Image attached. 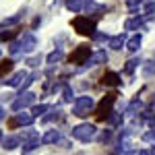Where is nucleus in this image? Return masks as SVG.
Masks as SVG:
<instances>
[{"label":"nucleus","mask_w":155,"mask_h":155,"mask_svg":"<svg viewBox=\"0 0 155 155\" xmlns=\"http://www.w3.org/2000/svg\"><path fill=\"white\" fill-rule=\"evenodd\" d=\"M137 64H139V60H128V62H126V66H124V72H126V74H130V72L137 68Z\"/></svg>","instance_id":"22"},{"label":"nucleus","mask_w":155,"mask_h":155,"mask_svg":"<svg viewBox=\"0 0 155 155\" xmlns=\"http://www.w3.org/2000/svg\"><path fill=\"white\" fill-rule=\"evenodd\" d=\"M17 126H19L17 118H11V120H8V128H17Z\"/></svg>","instance_id":"30"},{"label":"nucleus","mask_w":155,"mask_h":155,"mask_svg":"<svg viewBox=\"0 0 155 155\" xmlns=\"http://www.w3.org/2000/svg\"><path fill=\"white\" fill-rule=\"evenodd\" d=\"M139 46H141V35H134L128 39V44H126V48L130 50V52H137L139 50Z\"/></svg>","instance_id":"15"},{"label":"nucleus","mask_w":155,"mask_h":155,"mask_svg":"<svg viewBox=\"0 0 155 155\" xmlns=\"http://www.w3.org/2000/svg\"><path fill=\"white\" fill-rule=\"evenodd\" d=\"M101 83L104 85H110V87H116V85H120V77L116 74V72H104V77H101Z\"/></svg>","instance_id":"8"},{"label":"nucleus","mask_w":155,"mask_h":155,"mask_svg":"<svg viewBox=\"0 0 155 155\" xmlns=\"http://www.w3.org/2000/svg\"><path fill=\"white\" fill-rule=\"evenodd\" d=\"M66 6H68L72 12H81L83 6H85V0H66Z\"/></svg>","instance_id":"11"},{"label":"nucleus","mask_w":155,"mask_h":155,"mask_svg":"<svg viewBox=\"0 0 155 155\" xmlns=\"http://www.w3.org/2000/svg\"><path fill=\"white\" fill-rule=\"evenodd\" d=\"M19 46H21L23 52H33L35 46H37V41H35V37L31 35V33H27V35H23V39L19 41Z\"/></svg>","instance_id":"7"},{"label":"nucleus","mask_w":155,"mask_h":155,"mask_svg":"<svg viewBox=\"0 0 155 155\" xmlns=\"http://www.w3.org/2000/svg\"><path fill=\"white\" fill-rule=\"evenodd\" d=\"M25 79H27V72H25V71H21V72H17V74H12L11 79H8V81H4V83H8L11 87H19V85L23 83Z\"/></svg>","instance_id":"10"},{"label":"nucleus","mask_w":155,"mask_h":155,"mask_svg":"<svg viewBox=\"0 0 155 155\" xmlns=\"http://www.w3.org/2000/svg\"><path fill=\"white\" fill-rule=\"evenodd\" d=\"M0 139H2V132H0Z\"/></svg>","instance_id":"34"},{"label":"nucleus","mask_w":155,"mask_h":155,"mask_svg":"<svg viewBox=\"0 0 155 155\" xmlns=\"http://www.w3.org/2000/svg\"><path fill=\"white\" fill-rule=\"evenodd\" d=\"M89 56H91L89 46H79V48L71 54V64H85V62L89 60Z\"/></svg>","instance_id":"5"},{"label":"nucleus","mask_w":155,"mask_h":155,"mask_svg":"<svg viewBox=\"0 0 155 155\" xmlns=\"http://www.w3.org/2000/svg\"><path fill=\"white\" fill-rule=\"evenodd\" d=\"M62 99L64 101H72V89L68 85H64V91H62Z\"/></svg>","instance_id":"23"},{"label":"nucleus","mask_w":155,"mask_h":155,"mask_svg":"<svg viewBox=\"0 0 155 155\" xmlns=\"http://www.w3.org/2000/svg\"><path fill=\"white\" fill-rule=\"evenodd\" d=\"M4 118V110H2V107H0V120Z\"/></svg>","instance_id":"33"},{"label":"nucleus","mask_w":155,"mask_h":155,"mask_svg":"<svg viewBox=\"0 0 155 155\" xmlns=\"http://www.w3.org/2000/svg\"><path fill=\"white\" fill-rule=\"evenodd\" d=\"M128 31H132V29H141L143 27V19H130V21H126V25H124Z\"/></svg>","instance_id":"16"},{"label":"nucleus","mask_w":155,"mask_h":155,"mask_svg":"<svg viewBox=\"0 0 155 155\" xmlns=\"http://www.w3.org/2000/svg\"><path fill=\"white\" fill-rule=\"evenodd\" d=\"M12 71V60H2L0 62V77L2 74H8Z\"/></svg>","instance_id":"17"},{"label":"nucleus","mask_w":155,"mask_h":155,"mask_svg":"<svg viewBox=\"0 0 155 155\" xmlns=\"http://www.w3.org/2000/svg\"><path fill=\"white\" fill-rule=\"evenodd\" d=\"M107 139H110V130H106L104 134H101V137H99V141H101V143H106Z\"/></svg>","instance_id":"31"},{"label":"nucleus","mask_w":155,"mask_h":155,"mask_svg":"<svg viewBox=\"0 0 155 155\" xmlns=\"http://www.w3.org/2000/svg\"><path fill=\"white\" fill-rule=\"evenodd\" d=\"M141 2H143V0H128V2H126V6H128V8H137V6H139V4H141Z\"/></svg>","instance_id":"27"},{"label":"nucleus","mask_w":155,"mask_h":155,"mask_svg":"<svg viewBox=\"0 0 155 155\" xmlns=\"http://www.w3.org/2000/svg\"><path fill=\"white\" fill-rule=\"evenodd\" d=\"M107 120H110L112 124H120V122H122V114H110Z\"/></svg>","instance_id":"25"},{"label":"nucleus","mask_w":155,"mask_h":155,"mask_svg":"<svg viewBox=\"0 0 155 155\" xmlns=\"http://www.w3.org/2000/svg\"><path fill=\"white\" fill-rule=\"evenodd\" d=\"M95 134H97V130H95V126H91V124H79V126L72 128V137L77 141H83V143L95 139Z\"/></svg>","instance_id":"3"},{"label":"nucleus","mask_w":155,"mask_h":155,"mask_svg":"<svg viewBox=\"0 0 155 155\" xmlns=\"http://www.w3.org/2000/svg\"><path fill=\"white\" fill-rule=\"evenodd\" d=\"M62 56H64V54H62V50H56V52H52V54H50L46 60H48V64H54V62L62 60Z\"/></svg>","instance_id":"18"},{"label":"nucleus","mask_w":155,"mask_h":155,"mask_svg":"<svg viewBox=\"0 0 155 155\" xmlns=\"http://www.w3.org/2000/svg\"><path fill=\"white\" fill-rule=\"evenodd\" d=\"M58 139H60L58 130H50V132H46V134H44V139H41V143H44V145H50V143H56Z\"/></svg>","instance_id":"12"},{"label":"nucleus","mask_w":155,"mask_h":155,"mask_svg":"<svg viewBox=\"0 0 155 155\" xmlns=\"http://www.w3.org/2000/svg\"><path fill=\"white\" fill-rule=\"evenodd\" d=\"M50 107L46 106V104H41V106H35L33 107V116H39V114H44V112H48Z\"/></svg>","instance_id":"24"},{"label":"nucleus","mask_w":155,"mask_h":155,"mask_svg":"<svg viewBox=\"0 0 155 155\" xmlns=\"http://www.w3.org/2000/svg\"><path fill=\"white\" fill-rule=\"evenodd\" d=\"M72 27H74V31L81 33V35H93V33H95V21L89 19V17H74Z\"/></svg>","instance_id":"2"},{"label":"nucleus","mask_w":155,"mask_h":155,"mask_svg":"<svg viewBox=\"0 0 155 155\" xmlns=\"http://www.w3.org/2000/svg\"><path fill=\"white\" fill-rule=\"evenodd\" d=\"M91 110H93V99H91V97L85 95V97L74 99V106H72V114H74V116H81V118H83Z\"/></svg>","instance_id":"4"},{"label":"nucleus","mask_w":155,"mask_h":155,"mask_svg":"<svg viewBox=\"0 0 155 155\" xmlns=\"http://www.w3.org/2000/svg\"><path fill=\"white\" fill-rule=\"evenodd\" d=\"M143 74H145V77H151V74H155V62H147V64H145Z\"/></svg>","instance_id":"20"},{"label":"nucleus","mask_w":155,"mask_h":155,"mask_svg":"<svg viewBox=\"0 0 155 155\" xmlns=\"http://www.w3.org/2000/svg\"><path fill=\"white\" fill-rule=\"evenodd\" d=\"M116 97L118 93H107L101 101H99V106H97V112H95V118L101 122V120H107V116L112 114V106H114V101H116Z\"/></svg>","instance_id":"1"},{"label":"nucleus","mask_w":155,"mask_h":155,"mask_svg":"<svg viewBox=\"0 0 155 155\" xmlns=\"http://www.w3.org/2000/svg\"><path fill=\"white\" fill-rule=\"evenodd\" d=\"M29 64H33V66H35V64H39V58H31V60H29Z\"/></svg>","instance_id":"32"},{"label":"nucleus","mask_w":155,"mask_h":155,"mask_svg":"<svg viewBox=\"0 0 155 155\" xmlns=\"http://www.w3.org/2000/svg\"><path fill=\"white\" fill-rule=\"evenodd\" d=\"M33 97H35V95H33V93H29V91L23 93L19 99H15V101H12V110H23V107H27L29 104H33Z\"/></svg>","instance_id":"6"},{"label":"nucleus","mask_w":155,"mask_h":155,"mask_svg":"<svg viewBox=\"0 0 155 155\" xmlns=\"http://www.w3.org/2000/svg\"><path fill=\"white\" fill-rule=\"evenodd\" d=\"M122 46H124V35H116L110 39V48L112 50H122Z\"/></svg>","instance_id":"14"},{"label":"nucleus","mask_w":155,"mask_h":155,"mask_svg":"<svg viewBox=\"0 0 155 155\" xmlns=\"http://www.w3.org/2000/svg\"><path fill=\"white\" fill-rule=\"evenodd\" d=\"M37 145H39V143H25L23 145V151H33Z\"/></svg>","instance_id":"28"},{"label":"nucleus","mask_w":155,"mask_h":155,"mask_svg":"<svg viewBox=\"0 0 155 155\" xmlns=\"http://www.w3.org/2000/svg\"><path fill=\"white\" fill-rule=\"evenodd\" d=\"M151 12H155V2H147L145 4V15H151Z\"/></svg>","instance_id":"26"},{"label":"nucleus","mask_w":155,"mask_h":155,"mask_svg":"<svg viewBox=\"0 0 155 155\" xmlns=\"http://www.w3.org/2000/svg\"><path fill=\"white\" fill-rule=\"evenodd\" d=\"M106 60H107V56H106V52L101 50V52H95V54H93L91 58L87 60L85 64H89V66H95V64H101V62H106Z\"/></svg>","instance_id":"9"},{"label":"nucleus","mask_w":155,"mask_h":155,"mask_svg":"<svg viewBox=\"0 0 155 155\" xmlns=\"http://www.w3.org/2000/svg\"><path fill=\"white\" fill-rule=\"evenodd\" d=\"M33 118H35L33 114H19V116H17V122H19L21 126H29V124L33 122Z\"/></svg>","instance_id":"13"},{"label":"nucleus","mask_w":155,"mask_h":155,"mask_svg":"<svg viewBox=\"0 0 155 155\" xmlns=\"http://www.w3.org/2000/svg\"><path fill=\"white\" fill-rule=\"evenodd\" d=\"M145 141H155V130L147 132V134H145Z\"/></svg>","instance_id":"29"},{"label":"nucleus","mask_w":155,"mask_h":155,"mask_svg":"<svg viewBox=\"0 0 155 155\" xmlns=\"http://www.w3.org/2000/svg\"><path fill=\"white\" fill-rule=\"evenodd\" d=\"M17 145H19V139H17V137H8V139H4V147H6V149H15Z\"/></svg>","instance_id":"19"},{"label":"nucleus","mask_w":155,"mask_h":155,"mask_svg":"<svg viewBox=\"0 0 155 155\" xmlns=\"http://www.w3.org/2000/svg\"><path fill=\"white\" fill-rule=\"evenodd\" d=\"M15 35H17V29H6V31L0 33V39H2V41H4V39H12Z\"/></svg>","instance_id":"21"}]
</instances>
